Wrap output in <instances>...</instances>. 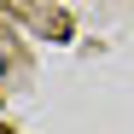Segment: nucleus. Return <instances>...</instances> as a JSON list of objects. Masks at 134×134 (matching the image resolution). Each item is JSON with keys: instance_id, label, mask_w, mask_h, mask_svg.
Instances as JSON below:
<instances>
[{"instance_id": "obj_1", "label": "nucleus", "mask_w": 134, "mask_h": 134, "mask_svg": "<svg viewBox=\"0 0 134 134\" xmlns=\"http://www.w3.org/2000/svg\"><path fill=\"white\" fill-rule=\"evenodd\" d=\"M0 70H6V58H0Z\"/></svg>"}]
</instances>
